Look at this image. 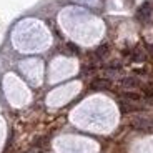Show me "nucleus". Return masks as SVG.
Here are the masks:
<instances>
[{
  "mask_svg": "<svg viewBox=\"0 0 153 153\" xmlns=\"http://www.w3.org/2000/svg\"><path fill=\"white\" fill-rule=\"evenodd\" d=\"M150 15H152V4H150V2H145V4L140 7V10H138L137 17H138V20L145 22V20L150 19Z\"/></svg>",
  "mask_w": 153,
  "mask_h": 153,
  "instance_id": "obj_1",
  "label": "nucleus"
},
{
  "mask_svg": "<svg viewBox=\"0 0 153 153\" xmlns=\"http://www.w3.org/2000/svg\"><path fill=\"white\" fill-rule=\"evenodd\" d=\"M120 85H122V88H125V90H133V88L142 87V83H140L137 78H133V76H126V78H123V80L120 82Z\"/></svg>",
  "mask_w": 153,
  "mask_h": 153,
  "instance_id": "obj_2",
  "label": "nucleus"
},
{
  "mask_svg": "<svg viewBox=\"0 0 153 153\" xmlns=\"http://www.w3.org/2000/svg\"><path fill=\"white\" fill-rule=\"evenodd\" d=\"M90 87H92L93 90H108V88L111 87V82L107 80V78H97V80L92 82Z\"/></svg>",
  "mask_w": 153,
  "mask_h": 153,
  "instance_id": "obj_3",
  "label": "nucleus"
}]
</instances>
